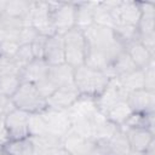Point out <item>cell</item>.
Here are the masks:
<instances>
[{
  "mask_svg": "<svg viewBox=\"0 0 155 155\" xmlns=\"http://www.w3.org/2000/svg\"><path fill=\"white\" fill-rule=\"evenodd\" d=\"M84 35L87 46L85 64L108 74L114 59L125 50L124 45L116 38L114 30L107 27L93 24L84 30Z\"/></svg>",
  "mask_w": 155,
  "mask_h": 155,
  "instance_id": "1",
  "label": "cell"
},
{
  "mask_svg": "<svg viewBox=\"0 0 155 155\" xmlns=\"http://www.w3.org/2000/svg\"><path fill=\"white\" fill-rule=\"evenodd\" d=\"M110 76L103 71L82 64L74 69V86L80 96L96 99L108 86Z\"/></svg>",
  "mask_w": 155,
  "mask_h": 155,
  "instance_id": "2",
  "label": "cell"
},
{
  "mask_svg": "<svg viewBox=\"0 0 155 155\" xmlns=\"http://www.w3.org/2000/svg\"><path fill=\"white\" fill-rule=\"evenodd\" d=\"M11 99L16 109L28 114H41L47 109L46 98H44L36 86L30 82H22Z\"/></svg>",
  "mask_w": 155,
  "mask_h": 155,
  "instance_id": "3",
  "label": "cell"
},
{
  "mask_svg": "<svg viewBox=\"0 0 155 155\" xmlns=\"http://www.w3.org/2000/svg\"><path fill=\"white\" fill-rule=\"evenodd\" d=\"M63 40L65 63L74 69L85 64L87 46L84 31L78 28H73L63 35Z\"/></svg>",
  "mask_w": 155,
  "mask_h": 155,
  "instance_id": "4",
  "label": "cell"
},
{
  "mask_svg": "<svg viewBox=\"0 0 155 155\" xmlns=\"http://www.w3.org/2000/svg\"><path fill=\"white\" fill-rule=\"evenodd\" d=\"M51 23L56 34L64 35L75 28L76 2H53L48 1Z\"/></svg>",
  "mask_w": 155,
  "mask_h": 155,
  "instance_id": "5",
  "label": "cell"
},
{
  "mask_svg": "<svg viewBox=\"0 0 155 155\" xmlns=\"http://www.w3.org/2000/svg\"><path fill=\"white\" fill-rule=\"evenodd\" d=\"M115 25L137 27L142 11L137 1H105ZM113 27V28H114Z\"/></svg>",
  "mask_w": 155,
  "mask_h": 155,
  "instance_id": "6",
  "label": "cell"
},
{
  "mask_svg": "<svg viewBox=\"0 0 155 155\" xmlns=\"http://www.w3.org/2000/svg\"><path fill=\"white\" fill-rule=\"evenodd\" d=\"M27 25L33 27L38 34L50 36L56 34L51 23L48 1H31Z\"/></svg>",
  "mask_w": 155,
  "mask_h": 155,
  "instance_id": "7",
  "label": "cell"
},
{
  "mask_svg": "<svg viewBox=\"0 0 155 155\" xmlns=\"http://www.w3.org/2000/svg\"><path fill=\"white\" fill-rule=\"evenodd\" d=\"M5 126L10 140L29 138V114L19 109H12L5 114Z\"/></svg>",
  "mask_w": 155,
  "mask_h": 155,
  "instance_id": "8",
  "label": "cell"
},
{
  "mask_svg": "<svg viewBox=\"0 0 155 155\" xmlns=\"http://www.w3.org/2000/svg\"><path fill=\"white\" fill-rule=\"evenodd\" d=\"M127 96L124 92L119 80L116 78H111L105 90L94 99L96 108L99 113L107 114L115 104H117L121 101H126Z\"/></svg>",
  "mask_w": 155,
  "mask_h": 155,
  "instance_id": "9",
  "label": "cell"
},
{
  "mask_svg": "<svg viewBox=\"0 0 155 155\" xmlns=\"http://www.w3.org/2000/svg\"><path fill=\"white\" fill-rule=\"evenodd\" d=\"M79 98H80V93L76 90V87L74 85H68L56 88L46 98V103L48 109L67 111L75 104V102Z\"/></svg>",
  "mask_w": 155,
  "mask_h": 155,
  "instance_id": "10",
  "label": "cell"
},
{
  "mask_svg": "<svg viewBox=\"0 0 155 155\" xmlns=\"http://www.w3.org/2000/svg\"><path fill=\"white\" fill-rule=\"evenodd\" d=\"M41 115L44 117L48 133L62 137V138L67 133H69L71 128V122L67 111L52 110L47 108L44 113H41Z\"/></svg>",
  "mask_w": 155,
  "mask_h": 155,
  "instance_id": "11",
  "label": "cell"
},
{
  "mask_svg": "<svg viewBox=\"0 0 155 155\" xmlns=\"http://www.w3.org/2000/svg\"><path fill=\"white\" fill-rule=\"evenodd\" d=\"M62 147L69 155H91L96 150L97 144L91 138H85L69 131L63 137Z\"/></svg>",
  "mask_w": 155,
  "mask_h": 155,
  "instance_id": "12",
  "label": "cell"
},
{
  "mask_svg": "<svg viewBox=\"0 0 155 155\" xmlns=\"http://www.w3.org/2000/svg\"><path fill=\"white\" fill-rule=\"evenodd\" d=\"M126 102L133 113L153 114L155 108V92L139 88L128 93Z\"/></svg>",
  "mask_w": 155,
  "mask_h": 155,
  "instance_id": "13",
  "label": "cell"
},
{
  "mask_svg": "<svg viewBox=\"0 0 155 155\" xmlns=\"http://www.w3.org/2000/svg\"><path fill=\"white\" fill-rule=\"evenodd\" d=\"M42 59L48 65H57V64L65 63L64 40L62 34H53L47 36Z\"/></svg>",
  "mask_w": 155,
  "mask_h": 155,
  "instance_id": "14",
  "label": "cell"
},
{
  "mask_svg": "<svg viewBox=\"0 0 155 155\" xmlns=\"http://www.w3.org/2000/svg\"><path fill=\"white\" fill-rule=\"evenodd\" d=\"M127 138L130 149L138 153H144L154 142V133L145 128H121Z\"/></svg>",
  "mask_w": 155,
  "mask_h": 155,
  "instance_id": "15",
  "label": "cell"
},
{
  "mask_svg": "<svg viewBox=\"0 0 155 155\" xmlns=\"http://www.w3.org/2000/svg\"><path fill=\"white\" fill-rule=\"evenodd\" d=\"M48 68L50 65L44 59H33L21 70L19 78L22 82H30L35 85L47 78Z\"/></svg>",
  "mask_w": 155,
  "mask_h": 155,
  "instance_id": "16",
  "label": "cell"
},
{
  "mask_svg": "<svg viewBox=\"0 0 155 155\" xmlns=\"http://www.w3.org/2000/svg\"><path fill=\"white\" fill-rule=\"evenodd\" d=\"M47 79L53 84L56 88L68 85H74V68L67 63L50 65Z\"/></svg>",
  "mask_w": 155,
  "mask_h": 155,
  "instance_id": "17",
  "label": "cell"
},
{
  "mask_svg": "<svg viewBox=\"0 0 155 155\" xmlns=\"http://www.w3.org/2000/svg\"><path fill=\"white\" fill-rule=\"evenodd\" d=\"M125 51L131 57V59L138 69L147 68L154 61V54H151L138 40L131 41L127 45H125Z\"/></svg>",
  "mask_w": 155,
  "mask_h": 155,
  "instance_id": "18",
  "label": "cell"
},
{
  "mask_svg": "<svg viewBox=\"0 0 155 155\" xmlns=\"http://www.w3.org/2000/svg\"><path fill=\"white\" fill-rule=\"evenodd\" d=\"M96 2H76L75 11V28L80 30H86L93 25Z\"/></svg>",
  "mask_w": 155,
  "mask_h": 155,
  "instance_id": "19",
  "label": "cell"
},
{
  "mask_svg": "<svg viewBox=\"0 0 155 155\" xmlns=\"http://www.w3.org/2000/svg\"><path fill=\"white\" fill-rule=\"evenodd\" d=\"M136 69H138L137 65L133 63L131 57L124 50L120 54H117V57L111 63V65L108 70V75L110 78H120V76H124V75L136 70Z\"/></svg>",
  "mask_w": 155,
  "mask_h": 155,
  "instance_id": "20",
  "label": "cell"
},
{
  "mask_svg": "<svg viewBox=\"0 0 155 155\" xmlns=\"http://www.w3.org/2000/svg\"><path fill=\"white\" fill-rule=\"evenodd\" d=\"M124 90V92L126 93V96H128V93L139 90V88H144V73L143 69H136L124 76L116 78Z\"/></svg>",
  "mask_w": 155,
  "mask_h": 155,
  "instance_id": "21",
  "label": "cell"
},
{
  "mask_svg": "<svg viewBox=\"0 0 155 155\" xmlns=\"http://www.w3.org/2000/svg\"><path fill=\"white\" fill-rule=\"evenodd\" d=\"M132 110H131V108L128 107V104H127V102L126 101H121V102H119L117 104H115L107 114H105V117L111 122V124H114L115 126H117V127H120V126H122L126 121H127V119L132 115Z\"/></svg>",
  "mask_w": 155,
  "mask_h": 155,
  "instance_id": "22",
  "label": "cell"
},
{
  "mask_svg": "<svg viewBox=\"0 0 155 155\" xmlns=\"http://www.w3.org/2000/svg\"><path fill=\"white\" fill-rule=\"evenodd\" d=\"M120 128H145L154 133V113L153 114H140L132 113L127 121L120 126Z\"/></svg>",
  "mask_w": 155,
  "mask_h": 155,
  "instance_id": "23",
  "label": "cell"
},
{
  "mask_svg": "<svg viewBox=\"0 0 155 155\" xmlns=\"http://www.w3.org/2000/svg\"><path fill=\"white\" fill-rule=\"evenodd\" d=\"M21 84H22V80L19 75L16 73L5 74L0 76V94L11 98Z\"/></svg>",
  "mask_w": 155,
  "mask_h": 155,
  "instance_id": "24",
  "label": "cell"
},
{
  "mask_svg": "<svg viewBox=\"0 0 155 155\" xmlns=\"http://www.w3.org/2000/svg\"><path fill=\"white\" fill-rule=\"evenodd\" d=\"M21 44L15 38H5L0 42V59L13 61Z\"/></svg>",
  "mask_w": 155,
  "mask_h": 155,
  "instance_id": "25",
  "label": "cell"
},
{
  "mask_svg": "<svg viewBox=\"0 0 155 155\" xmlns=\"http://www.w3.org/2000/svg\"><path fill=\"white\" fill-rule=\"evenodd\" d=\"M48 133L41 114H29V136L39 137Z\"/></svg>",
  "mask_w": 155,
  "mask_h": 155,
  "instance_id": "26",
  "label": "cell"
},
{
  "mask_svg": "<svg viewBox=\"0 0 155 155\" xmlns=\"http://www.w3.org/2000/svg\"><path fill=\"white\" fill-rule=\"evenodd\" d=\"M46 40H47V36L39 34L31 41L30 47H31V51H33V54H34V58L35 59H42L44 58V50H45Z\"/></svg>",
  "mask_w": 155,
  "mask_h": 155,
  "instance_id": "27",
  "label": "cell"
},
{
  "mask_svg": "<svg viewBox=\"0 0 155 155\" xmlns=\"http://www.w3.org/2000/svg\"><path fill=\"white\" fill-rule=\"evenodd\" d=\"M144 73V88L155 92V71H154V61L143 69Z\"/></svg>",
  "mask_w": 155,
  "mask_h": 155,
  "instance_id": "28",
  "label": "cell"
},
{
  "mask_svg": "<svg viewBox=\"0 0 155 155\" xmlns=\"http://www.w3.org/2000/svg\"><path fill=\"white\" fill-rule=\"evenodd\" d=\"M8 140L10 139H8V134L5 126V114L0 113V147L2 148Z\"/></svg>",
  "mask_w": 155,
  "mask_h": 155,
  "instance_id": "29",
  "label": "cell"
},
{
  "mask_svg": "<svg viewBox=\"0 0 155 155\" xmlns=\"http://www.w3.org/2000/svg\"><path fill=\"white\" fill-rule=\"evenodd\" d=\"M127 155H143V153H138V151H133V150H130Z\"/></svg>",
  "mask_w": 155,
  "mask_h": 155,
  "instance_id": "30",
  "label": "cell"
}]
</instances>
